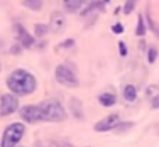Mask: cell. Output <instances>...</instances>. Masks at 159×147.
<instances>
[{
    "mask_svg": "<svg viewBox=\"0 0 159 147\" xmlns=\"http://www.w3.org/2000/svg\"><path fill=\"white\" fill-rule=\"evenodd\" d=\"M54 80L59 83L61 86H66V88H76L80 85L78 76L73 69H71L68 65H59L56 66L54 69Z\"/></svg>",
    "mask_w": 159,
    "mask_h": 147,
    "instance_id": "277c9868",
    "label": "cell"
},
{
    "mask_svg": "<svg viewBox=\"0 0 159 147\" xmlns=\"http://www.w3.org/2000/svg\"><path fill=\"white\" fill-rule=\"evenodd\" d=\"M7 88L16 96H27L36 91L37 81L31 71L19 68V69H14L7 76Z\"/></svg>",
    "mask_w": 159,
    "mask_h": 147,
    "instance_id": "6da1fadb",
    "label": "cell"
},
{
    "mask_svg": "<svg viewBox=\"0 0 159 147\" xmlns=\"http://www.w3.org/2000/svg\"><path fill=\"white\" fill-rule=\"evenodd\" d=\"M19 110V96L14 93H3L0 96V117H9Z\"/></svg>",
    "mask_w": 159,
    "mask_h": 147,
    "instance_id": "5b68a950",
    "label": "cell"
},
{
    "mask_svg": "<svg viewBox=\"0 0 159 147\" xmlns=\"http://www.w3.org/2000/svg\"><path fill=\"white\" fill-rule=\"evenodd\" d=\"M20 118L25 123H37L43 122V110H41V105H25L19 110Z\"/></svg>",
    "mask_w": 159,
    "mask_h": 147,
    "instance_id": "8992f818",
    "label": "cell"
},
{
    "mask_svg": "<svg viewBox=\"0 0 159 147\" xmlns=\"http://www.w3.org/2000/svg\"><path fill=\"white\" fill-rule=\"evenodd\" d=\"M61 147H73V145H71V144H66V142H64V144H63Z\"/></svg>",
    "mask_w": 159,
    "mask_h": 147,
    "instance_id": "4316f807",
    "label": "cell"
},
{
    "mask_svg": "<svg viewBox=\"0 0 159 147\" xmlns=\"http://www.w3.org/2000/svg\"><path fill=\"white\" fill-rule=\"evenodd\" d=\"M103 2H105V3H108V2H110V0H103Z\"/></svg>",
    "mask_w": 159,
    "mask_h": 147,
    "instance_id": "83f0119b",
    "label": "cell"
},
{
    "mask_svg": "<svg viewBox=\"0 0 159 147\" xmlns=\"http://www.w3.org/2000/svg\"><path fill=\"white\" fill-rule=\"evenodd\" d=\"M41 110H43V120L46 122H64L66 120V110L61 105V101L56 98L44 100L41 103Z\"/></svg>",
    "mask_w": 159,
    "mask_h": 147,
    "instance_id": "7a4b0ae2",
    "label": "cell"
},
{
    "mask_svg": "<svg viewBox=\"0 0 159 147\" xmlns=\"http://www.w3.org/2000/svg\"><path fill=\"white\" fill-rule=\"evenodd\" d=\"M156 59H157V49L154 47V46H151V47H147V63H156Z\"/></svg>",
    "mask_w": 159,
    "mask_h": 147,
    "instance_id": "ac0fdd59",
    "label": "cell"
},
{
    "mask_svg": "<svg viewBox=\"0 0 159 147\" xmlns=\"http://www.w3.org/2000/svg\"><path fill=\"white\" fill-rule=\"evenodd\" d=\"M49 31H52L54 34L61 32L64 27H66V17H64L63 12H52L49 16Z\"/></svg>",
    "mask_w": 159,
    "mask_h": 147,
    "instance_id": "9c48e42d",
    "label": "cell"
},
{
    "mask_svg": "<svg viewBox=\"0 0 159 147\" xmlns=\"http://www.w3.org/2000/svg\"><path fill=\"white\" fill-rule=\"evenodd\" d=\"M159 95V86L157 85H152V86H149V88L146 90V96H149L151 100H152V98H156Z\"/></svg>",
    "mask_w": 159,
    "mask_h": 147,
    "instance_id": "d6986e66",
    "label": "cell"
},
{
    "mask_svg": "<svg viewBox=\"0 0 159 147\" xmlns=\"http://www.w3.org/2000/svg\"><path fill=\"white\" fill-rule=\"evenodd\" d=\"M122 122L120 120V115L119 114H110L107 117H103L102 120H98L95 123V132H110V130H115L117 125Z\"/></svg>",
    "mask_w": 159,
    "mask_h": 147,
    "instance_id": "ba28073f",
    "label": "cell"
},
{
    "mask_svg": "<svg viewBox=\"0 0 159 147\" xmlns=\"http://www.w3.org/2000/svg\"><path fill=\"white\" fill-rule=\"evenodd\" d=\"M135 2H137V0H135Z\"/></svg>",
    "mask_w": 159,
    "mask_h": 147,
    "instance_id": "f546056e",
    "label": "cell"
},
{
    "mask_svg": "<svg viewBox=\"0 0 159 147\" xmlns=\"http://www.w3.org/2000/svg\"><path fill=\"white\" fill-rule=\"evenodd\" d=\"M129 127H132V123H130V122H125V123H122V122H120L119 125H117L115 132H124V130H127Z\"/></svg>",
    "mask_w": 159,
    "mask_h": 147,
    "instance_id": "603a6c76",
    "label": "cell"
},
{
    "mask_svg": "<svg viewBox=\"0 0 159 147\" xmlns=\"http://www.w3.org/2000/svg\"><path fill=\"white\" fill-rule=\"evenodd\" d=\"M98 103H100L102 107L110 108V107H113V105L117 103V96L113 95L112 91H103V93L98 95Z\"/></svg>",
    "mask_w": 159,
    "mask_h": 147,
    "instance_id": "8fae6325",
    "label": "cell"
},
{
    "mask_svg": "<svg viewBox=\"0 0 159 147\" xmlns=\"http://www.w3.org/2000/svg\"><path fill=\"white\" fill-rule=\"evenodd\" d=\"M68 107H70V112L73 114L75 118L78 120H83L85 118V115H83V105H81V100H78V98H70V103H68Z\"/></svg>",
    "mask_w": 159,
    "mask_h": 147,
    "instance_id": "30bf717a",
    "label": "cell"
},
{
    "mask_svg": "<svg viewBox=\"0 0 159 147\" xmlns=\"http://www.w3.org/2000/svg\"><path fill=\"white\" fill-rule=\"evenodd\" d=\"M49 32V25L48 24H36L34 25V36L36 37H44Z\"/></svg>",
    "mask_w": 159,
    "mask_h": 147,
    "instance_id": "9a60e30c",
    "label": "cell"
},
{
    "mask_svg": "<svg viewBox=\"0 0 159 147\" xmlns=\"http://www.w3.org/2000/svg\"><path fill=\"white\" fill-rule=\"evenodd\" d=\"M119 52H120V56H127V46H125V42H119Z\"/></svg>",
    "mask_w": 159,
    "mask_h": 147,
    "instance_id": "d4e9b609",
    "label": "cell"
},
{
    "mask_svg": "<svg viewBox=\"0 0 159 147\" xmlns=\"http://www.w3.org/2000/svg\"><path fill=\"white\" fill-rule=\"evenodd\" d=\"M124 98H125L127 101H135V98H137V86L135 85H125L124 86V91H122Z\"/></svg>",
    "mask_w": 159,
    "mask_h": 147,
    "instance_id": "7c38bea8",
    "label": "cell"
},
{
    "mask_svg": "<svg viewBox=\"0 0 159 147\" xmlns=\"http://www.w3.org/2000/svg\"><path fill=\"white\" fill-rule=\"evenodd\" d=\"M151 107L152 108H159V95L156 98H152V103H151Z\"/></svg>",
    "mask_w": 159,
    "mask_h": 147,
    "instance_id": "484cf974",
    "label": "cell"
},
{
    "mask_svg": "<svg viewBox=\"0 0 159 147\" xmlns=\"http://www.w3.org/2000/svg\"><path fill=\"white\" fill-rule=\"evenodd\" d=\"M22 3L32 12H37V10L43 9V0H22Z\"/></svg>",
    "mask_w": 159,
    "mask_h": 147,
    "instance_id": "5bb4252c",
    "label": "cell"
},
{
    "mask_svg": "<svg viewBox=\"0 0 159 147\" xmlns=\"http://www.w3.org/2000/svg\"><path fill=\"white\" fill-rule=\"evenodd\" d=\"M22 49H24V47H22L20 46V44H14V46L12 47H10V52H12V54H20V52H22Z\"/></svg>",
    "mask_w": 159,
    "mask_h": 147,
    "instance_id": "cb8c5ba5",
    "label": "cell"
},
{
    "mask_svg": "<svg viewBox=\"0 0 159 147\" xmlns=\"http://www.w3.org/2000/svg\"><path fill=\"white\" fill-rule=\"evenodd\" d=\"M25 134V127L22 122H14L10 125H7V129L3 130L2 140H0V147H17L19 142L22 140Z\"/></svg>",
    "mask_w": 159,
    "mask_h": 147,
    "instance_id": "3957f363",
    "label": "cell"
},
{
    "mask_svg": "<svg viewBox=\"0 0 159 147\" xmlns=\"http://www.w3.org/2000/svg\"><path fill=\"white\" fill-rule=\"evenodd\" d=\"M134 9H135V0H127L125 5H124V12H125V14H130Z\"/></svg>",
    "mask_w": 159,
    "mask_h": 147,
    "instance_id": "44dd1931",
    "label": "cell"
},
{
    "mask_svg": "<svg viewBox=\"0 0 159 147\" xmlns=\"http://www.w3.org/2000/svg\"><path fill=\"white\" fill-rule=\"evenodd\" d=\"M66 12H76L80 7L85 3V0H63Z\"/></svg>",
    "mask_w": 159,
    "mask_h": 147,
    "instance_id": "4fadbf2b",
    "label": "cell"
},
{
    "mask_svg": "<svg viewBox=\"0 0 159 147\" xmlns=\"http://www.w3.org/2000/svg\"><path fill=\"white\" fill-rule=\"evenodd\" d=\"M146 17H147V24H149V29L154 32V36L159 37V27H157L156 22H154V19H152V16H151L149 9H146Z\"/></svg>",
    "mask_w": 159,
    "mask_h": 147,
    "instance_id": "2e32d148",
    "label": "cell"
},
{
    "mask_svg": "<svg viewBox=\"0 0 159 147\" xmlns=\"http://www.w3.org/2000/svg\"><path fill=\"white\" fill-rule=\"evenodd\" d=\"M112 32H113V34H122V32H124V25L120 24V22L113 24V25H112Z\"/></svg>",
    "mask_w": 159,
    "mask_h": 147,
    "instance_id": "7402d4cb",
    "label": "cell"
},
{
    "mask_svg": "<svg viewBox=\"0 0 159 147\" xmlns=\"http://www.w3.org/2000/svg\"><path fill=\"white\" fill-rule=\"evenodd\" d=\"M75 39H66V41H63L61 44H58V51H61V49H71V47H75Z\"/></svg>",
    "mask_w": 159,
    "mask_h": 147,
    "instance_id": "ffe728a7",
    "label": "cell"
},
{
    "mask_svg": "<svg viewBox=\"0 0 159 147\" xmlns=\"http://www.w3.org/2000/svg\"><path fill=\"white\" fill-rule=\"evenodd\" d=\"M14 32H16L17 42L20 44L24 49H31L34 44H36L34 36H32V34H29L27 29H25L22 24H19V22H16V24H14Z\"/></svg>",
    "mask_w": 159,
    "mask_h": 147,
    "instance_id": "52a82bcc",
    "label": "cell"
},
{
    "mask_svg": "<svg viewBox=\"0 0 159 147\" xmlns=\"http://www.w3.org/2000/svg\"><path fill=\"white\" fill-rule=\"evenodd\" d=\"M0 71H2V65H0Z\"/></svg>",
    "mask_w": 159,
    "mask_h": 147,
    "instance_id": "f1b7e54d",
    "label": "cell"
},
{
    "mask_svg": "<svg viewBox=\"0 0 159 147\" xmlns=\"http://www.w3.org/2000/svg\"><path fill=\"white\" fill-rule=\"evenodd\" d=\"M146 32H147V29H146V20H144V16H139V19H137V27H135V34H137L139 37H142Z\"/></svg>",
    "mask_w": 159,
    "mask_h": 147,
    "instance_id": "e0dca14e",
    "label": "cell"
}]
</instances>
